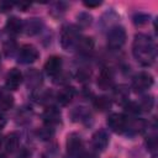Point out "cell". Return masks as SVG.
Instances as JSON below:
<instances>
[{"label": "cell", "instance_id": "1", "mask_svg": "<svg viewBox=\"0 0 158 158\" xmlns=\"http://www.w3.org/2000/svg\"><path fill=\"white\" fill-rule=\"evenodd\" d=\"M132 52L137 62L143 67H149L156 59V47L149 36L138 33L135 36Z\"/></svg>", "mask_w": 158, "mask_h": 158}, {"label": "cell", "instance_id": "2", "mask_svg": "<svg viewBox=\"0 0 158 158\" xmlns=\"http://www.w3.org/2000/svg\"><path fill=\"white\" fill-rule=\"evenodd\" d=\"M79 42V31L74 25H67L60 33V46L64 51H72Z\"/></svg>", "mask_w": 158, "mask_h": 158}, {"label": "cell", "instance_id": "3", "mask_svg": "<svg viewBox=\"0 0 158 158\" xmlns=\"http://www.w3.org/2000/svg\"><path fill=\"white\" fill-rule=\"evenodd\" d=\"M126 42V31L121 26H114L107 33V47L112 51L120 49Z\"/></svg>", "mask_w": 158, "mask_h": 158}, {"label": "cell", "instance_id": "4", "mask_svg": "<svg viewBox=\"0 0 158 158\" xmlns=\"http://www.w3.org/2000/svg\"><path fill=\"white\" fill-rule=\"evenodd\" d=\"M153 77L147 73V72H139L137 73L133 78H132V84L131 88L136 91V93H142L146 91L147 89H149L153 85Z\"/></svg>", "mask_w": 158, "mask_h": 158}, {"label": "cell", "instance_id": "5", "mask_svg": "<svg viewBox=\"0 0 158 158\" xmlns=\"http://www.w3.org/2000/svg\"><path fill=\"white\" fill-rule=\"evenodd\" d=\"M83 153V139L77 133H70L67 139V158H79Z\"/></svg>", "mask_w": 158, "mask_h": 158}, {"label": "cell", "instance_id": "6", "mask_svg": "<svg viewBox=\"0 0 158 158\" xmlns=\"http://www.w3.org/2000/svg\"><path fill=\"white\" fill-rule=\"evenodd\" d=\"M109 128L116 133H123L127 130V125H128V118L122 115V114H111L107 117L106 121Z\"/></svg>", "mask_w": 158, "mask_h": 158}, {"label": "cell", "instance_id": "7", "mask_svg": "<svg viewBox=\"0 0 158 158\" xmlns=\"http://www.w3.org/2000/svg\"><path fill=\"white\" fill-rule=\"evenodd\" d=\"M17 58H19V62L22 63V64L33 63L38 58V51L33 46H31V44H23L19 49Z\"/></svg>", "mask_w": 158, "mask_h": 158}, {"label": "cell", "instance_id": "8", "mask_svg": "<svg viewBox=\"0 0 158 158\" xmlns=\"http://www.w3.org/2000/svg\"><path fill=\"white\" fill-rule=\"evenodd\" d=\"M62 58L58 56H52L47 59V62L44 63V72L47 73V75L49 77H57L60 73L62 69Z\"/></svg>", "mask_w": 158, "mask_h": 158}, {"label": "cell", "instance_id": "9", "mask_svg": "<svg viewBox=\"0 0 158 158\" xmlns=\"http://www.w3.org/2000/svg\"><path fill=\"white\" fill-rule=\"evenodd\" d=\"M42 118L47 126L57 125L60 121V111L56 106H48L47 109H44L42 114Z\"/></svg>", "mask_w": 158, "mask_h": 158}, {"label": "cell", "instance_id": "10", "mask_svg": "<svg viewBox=\"0 0 158 158\" xmlns=\"http://www.w3.org/2000/svg\"><path fill=\"white\" fill-rule=\"evenodd\" d=\"M98 86L101 90H107L114 86V74L109 68L101 69L98 77Z\"/></svg>", "mask_w": 158, "mask_h": 158}, {"label": "cell", "instance_id": "11", "mask_svg": "<svg viewBox=\"0 0 158 158\" xmlns=\"http://www.w3.org/2000/svg\"><path fill=\"white\" fill-rule=\"evenodd\" d=\"M91 143H93V147H94L96 151H99V152L105 151L106 147H107V144H109V136H107V133H106L104 130L96 131V132L93 135Z\"/></svg>", "mask_w": 158, "mask_h": 158}, {"label": "cell", "instance_id": "12", "mask_svg": "<svg viewBox=\"0 0 158 158\" xmlns=\"http://www.w3.org/2000/svg\"><path fill=\"white\" fill-rule=\"evenodd\" d=\"M21 83H22V73L16 68L11 69L6 75V81H5L6 88L9 90H16Z\"/></svg>", "mask_w": 158, "mask_h": 158}, {"label": "cell", "instance_id": "13", "mask_svg": "<svg viewBox=\"0 0 158 158\" xmlns=\"http://www.w3.org/2000/svg\"><path fill=\"white\" fill-rule=\"evenodd\" d=\"M74 94H75V90H74L73 86H64L63 89H60L58 91V94H57V101L60 105L65 106V105H68L72 101V99L74 98Z\"/></svg>", "mask_w": 158, "mask_h": 158}, {"label": "cell", "instance_id": "14", "mask_svg": "<svg viewBox=\"0 0 158 158\" xmlns=\"http://www.w3.org/2000/svg\"><path fill=\"white\" fill-rule=\"evenodd\" d=\"M128 96H130V89L126 85H118L114 89V99L116 102L125 105L128 101Z\"/></svg>", "mask_w": 158, "mask_h": 158}, {"label": "cell", "instance_id": "15", "mask_svg": "<svg viewBox=\"0 0 158 158\" xmlns=\"http://www.w3.org/2000/svg\"><path fill=\"white\" fill-rule=\"evenodd\" d=\"M42 28V22L38 19H30L23 23V30L28 36L37 35Z\"/></svg>", "mask_w": 158, "mask_h": 158}, {"label": "cell", "instance_id": "16", "mask_svg": "<svg viewBox=\"0 0 158 158\" xmlns=\"http://www.w3.org/2000/svg\"><path fill=\"white\" fill-rule=\"evenodd\" d=\"M6 30L11 35H17L23 30V22L17 17H10L6 21Z\"/></svg>", "mask_w": 158, "mask_h": 158}, {"label": "cell", "instance_id": "17", "mask_svg": "<svg viewBox=\"0 0 158 158\" xmlns=\"http://www.w3.org/2000/svg\"><path fill=\"white\" fill-rule=\"evenodd\" d=\"M79 52L81 54H90L94 51V41L91 37H83L79 38V42L77 44Z\"/></svg>", "mask_w": 158, "mask_h": 158}, {"label": "cell", "instance_id": "18", "mask_svg": "<svg viewBox=\"0 0 158 158\" xmlns=\"http://www.w3.org/2000/svg\"><path fill=\"white\" fill-rule=\"evenodd\" d=\"M19 142H20L19 135L16 132H12V133H10V135H7L5 137V139H4V147H5V149L7 152H14V151L17 149Z\"/></svg>", "mask_w": 158, "mask_h": 158}, {"label": "cell", "instance_id": "19", "mask_svg": "<svg viewBox=\"0 0 158 158\" xmlns=\"http://www.w3.org/2000/svg\"><path fill=\"white\" fill-rule=\"evenodd\" d=\"M42 83V75L40 72H37L36 69H31L27 72V85L30 88L36 89L37 86H40Z\"/></svg>", "mask_w": 158, "mask_h": 158}, {"label": "cell", "instance_id": "20", "mask_svg": "<svg viewBox=\"0 0 158 158\" xmlns=\"http://www.w3.org/2000/svg\"><path fill=\"white\" fill-rule=\"evenodd\" d=\"M94 107L99 111H106L111 107V100L107 96H98L94 99Z\"/></svg>", "mask_w": 158, "mask_h": 158}, {"label": "cell", "instance_id": "21", "mask_svg": "<svg viewBox=\"0 0 158 158\" xmlns=\"http://www.w3.org/2000/svg\"><path fill=\"white\" fill-rule=\"evenodd\" d=\"M138 105L141 107V111H151V109L154 105V99L151 95L149 96H143L141 99V101L138 102Z\"/></svg>", "mask_w": 158, "mask_h": 158}, {"label": "cell", "instance_id": "22", "mask_svg": "<svg viewBox=\"0 0 158 158\" xmlns=\"http://www.w3.org/2000/svg\"><path fill=\"white\" fill-rule=\"evenodd\" d=\"M14 106V98L9 94H4L0 96V109L9 110Z\"/></svg>", "mask_w": 158, "mask_h": 158}, {"label": "cell", "instance_id": "23", "mask_svg": "<svg viewBox=\"0 0 158 158\" xmlns=\"http://www.w3.org/2000/svg\"><path fill=\"white\" fill-rule=\"evenodd\" d=\"M53 133H54V131H53V128H52V126H44V127H42V128H40L38 131H37V135H38V137L40 138H42V139H49L52 136H53Z\"/></svg>", "mask_w": 158, "mask_h": 158}, {"label": "cell", "instance_id": "24", "mask_svg": "<svg viewBox=\"0 0 158 158\" xmlns=\"http://www.w3.org/2000/svg\"><path fill=\"white\" fill-rule=\"evenodd\" d=\"M123 106H125V110H126L128 114H131V115H137V114L141 112V107H139L138 102H135V101H127Z\"/></svg>", "mask_w": 158, "mask_h": 158}, {"label": "cell", "instance_id": "25", "mask_svg": "<svg viewBox=\"0 0 158 158\" xmlns=\"http://www.w3.org/2000/svg\"><path fill=\"white\" fill-rule=\"evenodd\" d=\"M78 23L80 27H88L91 23V16L86 12H81L78 15Z\"/></svg>", "mask_w": 158, "mask_h": 158}, {"label": "cell", "instance_id": "26", "mask_svg": "<svg viewBox=\"0 0 158 158\" xmlns=\"http://www.w3.org/2000/svg\"><path fill=\"white\" fill-rule=\"evenodd\" d=\"M149 20V16L146 15V14H142V12H138L133 16V23L135 25H138V26H142V25H146Z\"/></svg>", "mask_w": 158, "mask_h": 158}, {"label": "cell", "instance_id": "27", "mask_svg": "<svg viewBox=\"0 0 158 158\" xmlns=\"http://www.w3.org/2000/svg\"><path fill=\"white\" fill-rule=\"evenodd\" d=\"M4 52L7 57H12L14 53L16 52V43L14 41H7L4 44Z\"/></svg>", "mask_w": 158, "mask_h": 158}, {"label": "cell", "instance_id": "28", "mask_svg": "<svg viewBox=\"0 0 158 158\" xmlns=\"http://www.w3.org/2000/svg\"><path fill=\"white\" fill-rule=\"evenodd\" d=\"M146 144H147V148H148L149 151H154V149L157 148V138H156V136H149V137H147Z\"/></svg>", "mask_w": 158, "mask_h": 158}, {"label": "cell", "instance_id": "29", "mask_svg": "<svg viewBox=\"0 0 158 158\" xmlns=\"http://www.w3.org/2000/svg\"><path fill=\"white\" fill-rule=\"evenodd\" d=\"M77 77H78V80L84 81V80H86V79L90 77V73H89L88 70H85L84 68H81V69H79V70H78Z\"/></svg>", "mask_w": 158, "mask_h": 158}, {"label": "cell", "instance_id": "30", "mask_svg": "<svg viewBox=\"0 0 158 158\" xmlns=\"http://www.w3.org/2000/svg\"><path fill=\"white\" fill-rule=\"evenodd\" d=\"M84 5L86 7H96V6L101 5V1H84Z\"/></svg>", "mask_w": 158, "mask_h": 158}, {"label": "cell", "instance_id": "31", "mask_svg": "<svg viewBox=\"0 0 158 158\" xmlns=\"http://www.w3.org/2000/svg\"><path fill=\"white\" fill-rule=\"evenodd\" d=\"M12 5L14 4H11V2H0V9H1V11H7L12 7Z\"/></svg>", "mask_w": 158, "mask_h": 158}, {"label": "cell", "instance_id": "32", "mask_svg": "<svg viewBox=\"0 0 158 158\" xmlns=\"http://www.w3.org/2000/svg\"><path fill=\"white\" fill-rule=\"evenodd\" d=\"M5 125H6V118H5V116L0 112V131L5 127Z\"/></svg>", "mask_w": 158, "mask_h": 158}, {"label": "cell", "instance_id": "33", "mask_svg": "<svg viewBox=\"0 0 158 158\" xmlns=\"http://www.w3.org/2000/svg\"><path fill=\"white\" fill-rule=\"evenodd\" d=\"M79 158H95V154H93V153H84Z\"/></svg>", "mask_w": 158, "mask_h": 158}, {"label": "cell", "instance_id": "34", "mask_svg": "<svg viewBox=\"0 0 158 158\" xmlns=\"http://www.w3.org/2000/svg\"><path fill=\"white\" fill-rule=\"evenodd\" d=\"M1 143H2V139H1V136H0V146H1Z\"/></svg>", "mask_w": 158, "mask_h": 158}, {"label": "cell", "instance_id": "35", "mask_svg": "<svg viewBox=\"0 0 158 158\" xmlns=\"http://www.w3.org/2000/svg\"><path fill=\"white\" fill-rule=\"evenodd\" d=\"M0 158H5V157H4V156H1V157H0Z\"/></svg>", "mask_w": 158, "mask_h": 158}, {"label": "cell", "instance_id": "36", "mask_svg": "<svg viewBox=\"0 0 158 158\" xmlns=\"http://www.w3.org/2000/svg\"><path fill=\"white\" fill-rule=\"evenodd\" d=\"M153 158H157V157H156V156H154V157H153Z\"/></svg>", "mask_w": 158, "mask_h": 158}]
</instances>
